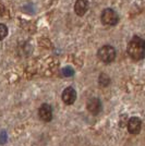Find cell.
Segmentation results:
<instances>
[{
  "label": "cell",
  "mask_w": 145,
  "mask_h": 146,
  "mask_svg": "<svg viewBox=\"0 0 145 146\" xmlns=\"http://www.w3.org/2000/svg\"><path fill=\"white\" fill-rule=\"evenodd\" d=\"M86 108H87V110H88L91 113L97 115V113H99L100 110H102V103H100V100L97 97L90 98V99L87 100V103H86Z\"/></svg>",
  "instance_id": "8992f818"
},
{
  "label": "cell",
  "mask_w": 145,
  "mask_h": 146,
  "mask_svg": "<svg viewBox=\"0 0 145 146\" xmlns=\"http://www.w3.org/2000/svg\"><path fill=\"white\" fill-rule=\"evenodd\" d=\"M110 83V79L108 78V75H106L105 73H102L99 75V84L103 86H107Z\"/></svg>",
  "instance_id": "9c48e42d"
},
{
  "label": "cell",
  "mask_w": 145,
  "mask_h": 146,
  "mask_svg": "<svg viewBox=\"0 0 145 146\" xmlns=\"http://www.w3.org/2000/svg\"><path fill=\"white\" fill-rule=\"evenodd\" d=\"M100 20L103 22V24L108 25V26H114L119 22V15L116 12L114 9L110 8H106L104 9L100 15Z\"/></svg>",
  "instance_id": "3957f363"
},
{
  "label": "cell",
  "mask_w": 145,
  "mask_h": 146,
  "mask_svg": "<svg viewBox=\"0 0 145 146\" xmlns=\"http://www.w3.org/2000/svg\"><path fill=\"white\" fill-rule=\"evenodd\" d=\"M61 97H62V100L66 105H72L76 99V92L73 87L69 86V87L65 88V91L62 92Z\"/></svg>",
  "instance_id": "5b68a950"
},
{
  "label": "cell",
  "mask_w": 145,
  "mask_h": 146,
  "mask_svg": "<svg viewBox=\"0 0 145 146\" xmlns=\"http://www.w3.org/2000/svg\"><path fill=\"white\" fill-rule=\"evenodd\" d=\"M62 73H63V75H65V76H72L73 73H74V71H73L72 68L67 67V68H65V69L62 70Z\"/></svg>",
  "instance_id": "8fae6325"
},
{
  "label": "cell",
  "mask_w": 145,
  "mask_h": 146,
  "mask_svg": "<svg viewBox=\"0 0 145 146\" xmlns=\"http://www.w3.org/2000/svg\"><path fill=\"white\" fill-rule=\"evenodd\" d=\"M97 57L104 63H110L116 59V49L110 45H105L98 49Z\"/></svg>",
  "instance_id": "7a4b0ae2"
},
{
  "label": "cell",
  "mask_w": 145,
  "mask_h": 146,
  "mask_svg": "<svg viewBox=\"0 0 145 146\" xmlns=\"http://www.w3.org/2000/svg\"><path fill=\"white\" fill-rule=\"evenodd\" d=\"M38 116L43 121L49 122L53 119V109L48 104H43L38 110Z\"/></svg>",
  "instance_id": "277c9868"
},
{
  "label": "cell",
  "mask_w": 145,
  "mask_h": 146,
  "mask_svg": "<svg viewBox=\"0 0 145 146\" xmlns=\"http://www.w3.org/2000/svg\"><path fill=\"white\" fill-rule=\"evenodd\" d=\"M119 124H120V127H124V125H127L128 124V118L127 116H121L120 117V122H119Z\"/></svg>",
  "instance_id": "7c38bea8"
},
{
  "label": "cell",
  "mask_w": 145,
  "mask_h": 146,
  "mask_svg": "<svg viewBox=\"0 0 145 146\" xmlns=\"http://www.w3.org/2000/svg\"><path fill=\"white\" fill-rule=\"evenodd\" d=\"M8 35V27L5 24H0V40L5 39Z\"/></svg>",
  "instance_id": "30bf717a"
},
{
  "label": "cell",
  "mask_w": 145,
  "mask_h": 146,
  "mask_svg": "<svg viewBox=\"0 0 145 146\" xmlns=\"http://www.w3.org/2000/svg\"><path fill=\"white\" fill-rule=\"evenodd\" d=\"M127 52L132 60H142L145 57V40L139 36H134L128 44Z\"/></svg>",
  "instance_id": "6da1fadb"
},
{
  "label": "cell",
  "mask_w": 145,
  "mask_h": 146,
  "mask_svg": "<svg viewBox=\"0 0 145 146\" xmlns=\"http://www.w3.org/2000/svg\"><path fill=\"white\" fill-rule=\"evenodd\" d=\"M88 10V2L86 0H76L74 3V12L79 17H83Z\"/></svg>",
  "instance_id": "ba28073f"
},
{
  "label": "cell",
  "mask_w": 145,
  "mask_h": 146,
  "mask_svg": "<svg viewBox=\"0 0 145 146\" xmlns=\"http://www.w3.org/2000/svg\"><path fill=\"white\" fill-rule=\"evenodd\" d=\"M128 130L131 134H139L141 131V127H142V122L139 118L136 117H132L129 119L128 121Z\"/></svg>",
  "instance_id": "52a82bcc"
}]
</instances>
